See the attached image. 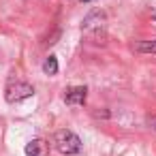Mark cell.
Instances as JSON below:
<instances>
[{"label":"cell","mask_w":156,"mask_h":156,"mask_svg":"<svg viewBox=\"0 0 156 156\" xmlns=\"http://www.w3.org/2000/svg\"><path fill=\"white\" fill-rule=\"evenodd\" d=\"M54 145H56V150L60 152V154H64V156H73V154H77L79 150H81V139L73 133V130H58L56 135H54Z\"/></svg>","instance_id":"cell-1"},{"label":"cell","mask_w":156,"mask_h":156,"mask_svg":"<svg viewBox=\"0 0 156 156\" xmlns=\"http://www.w3.org/2000/svg\"><path fill=\"white\" fill-rule=\"evenodd\" d=\"M34 94V88L26 81H15V83H9L7 90H5V98L9 103H17V101H24L28 96Z\"/></svg>","instance_id":"cell-2"},{"label":"cell","mask_w":156,"mask_h":156,"mask_svg":"<svg viewBox=\"0 0 156 156\" xmlns=\"http://www.w3.org/2000/svg\"><path fill=\"white\" fill-rule=\"evenodd\" d=\"M86 96H88L86 86H77V88H71L64 94V101H66V105H83L86 103Z\"/></svg>","instance_id":"cell-3"},{"label":"cell","mask_w":156,"mask_h":156,"mask_svg":"<svg viewBox=\"0 0 156 156\" xmlns=\"http://www.w3.org/2000/svg\"><path fill=\"white\" fill-rule=\"evenodd\" d=\"M24 152H26L28 156H47L49 145H47V141H43V139H32V141L26 145Z\"/></svg>","instance_id":"cell-4"},{"label":"cell","mask_w":156,"mask_h":156,"mask_svg":"<svg viewBox=\"0 0 156 156\" xmlns=\"http://www.w3.org/2000/svg\"><path fill=\"white\" fill-rule=\"evenodd\" d=\"M133 49L137 54H156V39L154 41H135Z\"/></svg>","instance_id":"cell-5"},{"label":"cell","mask_w":156,"mask_h":156,"mask_svg":"<svg viewBox=\"0 0 156 156\" xmlns=\"http://www.w3.org/2000/svg\"><path fill=\"white\" fill-rule=\"evenodd\" d=\"M43 71H45V75H56L58 73V60H56V56H49L43 62Z\"/></svg>","instance_id":"cell-6"},{"label":"cell","mask_w":156,"mask_h":156,"mask_svg":"<svg viewBox=\"0 0 156 156\" xmlns=\"http://www.w3.org/2000/svg\"><path fill=\"white\" fill-rule=\"evenodd\" d=\"M147 124H150V126L156 130V115H150V118H147Z\"/></svg>","instance_id":"cell-7"},{"label":"cell","mask_w":156,"mask_h":156,"mask_svg":"<svg viewBox=\"0 0 156 156\" xmlns=\"http://www.w3.org/2000/svg\"><path fill=\"white\" fill-rule=\"evenodd\" d=\"M152 20H154V22H156V9H154V11H152Z\"/></svg>","instance_id":"cell-8"},{"label":"cell","mask_w":156,"mask_h":156,"mask_svg":"<svg viewBox=\"0 0 156 156\" xmlns=\"http://www.w3.org/2000/svg\"><path fill=\"white\" fill-rule=\"evenodd\" d=\"M81 2H88V0H81Z\"/></svg>","instance_id":"cell-9"}]
</instances>
